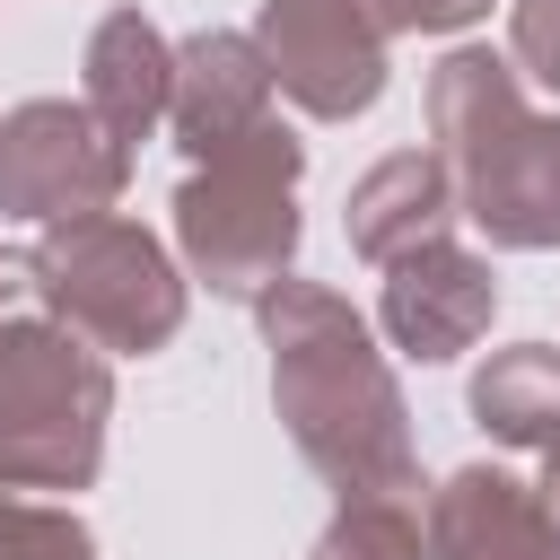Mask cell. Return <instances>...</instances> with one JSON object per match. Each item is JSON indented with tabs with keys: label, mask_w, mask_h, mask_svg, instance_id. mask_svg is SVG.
<instances>
[{
	"label": "cell",
	"mask_w": 560,
	"mask_h": 560,
	"mask_svg": "<svg viewBox=\"0 0 560 560\" xmlns=\"http://www.w3.org/2000/svg\"><path fill=\"white\" fill-rule=\"evenodd\" d=\"M105 368L61 324H0V481L9 490H79L105 446Z\"/></svg>",
	"instance_id": "cell-3"
},
{
	"label": "cell",
	"mask_w": 560,
	"mask_h": 560,
	"mask_svg": "<svg viewBox=\"0 0 560 560\" xmlns=\"http://www.w3.org/2000/svg\"><path fill=\"white\" fill-rule=\"evenodd\" d=\"M35 280H44L52 315L96 332L105 350H158L184 315V289H175L166 254L131 219H61L35 254Z\"/></svg>",
	"instance_id": "cell-5"
},
{
	"label": "cell",
	"mask_w": 560,
	"mask_h": 560,
	"mask_svg": "<svg viewBox=\"0 0 560 560\" xmlns=\"http://www.w3.org/2000/svg\"><path fill=\"white\" fill-rule=\"evenodd\" d=\"M175 131L192 158H219L236 140H254L271 122V70L245 35H192L175 52Z\"/></svg>",
	"instance_id": "cell-9"
},
{
	"label": "cell",
	"mask_w": 560,
	"mask_h": 560,
	"mask_svg": "<svg viewBox=\"0 0 560 560\" xmlns=\"http://www.w3.org/2000/svg\"><path fill=\"white\" fill-rule=\"evenodd\" d=\"M394 26H402V0H271L262 9V70L306 114L341 122V114L376 105Z\"/></svg>",
	"instance_id": "cell-6"
},
{
	"label": "cell",
	"mask_w": 560,
	"mask_h": 560,
	"mask_svg": "<svg viewBox=\"0 0 560 560\" xmlns=\"http://www.w3.org/2000/svg\"><path fill=\"white\" fill-rule=\"evenodd\" d=\"M429 114L446 166L464 175V210L499 245H560V122L516 105L508 61L455 52L429 79Z\"/></svg>",
	"instance_id": "cell-2"
},
{
	"label": "cell",
	"mask_w": 560,
	"mask_h": 560,
	"mask_svg": "<svg viewBox=\"0 0 560 560\" xmlns=\"http://www.w3.org/2000/svg\"><path fill=\"white\" fill-rule=\"evenodd\" d=\"M131 149L88 105H18L0 131V210L18 219H96L122 192Z\"/></svg>",
	"instance_id": "cell-7"
},
{
	"label": "cell",
	"mask_w": 560,
	"mask_h": 560,
	"mask_svg": "<svg viewBox=\"0 0 560 560\" xmlns=\"http://www.w3.org/2000/svg\"><path fill=\"white\" fill-rule=\"evenodd\" d=\"M262 324H271V394H280L298 455L324 481H341V499L411 490L402 394H394L368 324L332 289H298V280H280L262 298Z\"/></svg>",
	"instance_id": "cell-1"
},
{
	"label": "cell",
	"mask_w": 560,
	"mask_h": 560,
	"mask_svg": "<svg viewBox=\"0 0 560 560\" xmlns=\"http://www.w3.org/2000/svg\"><path fill=\"white\" fill-rule=\"evenodd\" d=\"M508 44H516V61H525L542 88H560V0H525Z\"/></svg>",
	"instance_id": "cell-16"
},
{
	"label": "cell",
	"mask_w": 560,
	"mask_h": 560,
	"mask_svg": "<svg viewBox=\"0 0 560 560\" xmlns=\"http://www.w3.org/2000/svg\"><path fill=\"white\" fill-rule=\"evenodd\" d=\"M315 560H429V534H420V508L411 490H368L332 516V534L315 542Z\"/></svg>",
	"instance_id": "cell-14"
},
{
	"label": "cell",
	"mask_w": 560,
	"mask_h": 560,
	"mask_svg": "<svg viewBox=\"0 0 560 560\" xmlns=\"http://www.w3.org/2000/svg\"><path fill=\"white\" fill-rule=\"evenodd\" d=\"M175 96V52L158 44V26L140 9H114L88 44V114L114 131V140H140Z\"/></svg>",
	"instance_id": "cell-11"
},
{
	"label": "cell",
	"mask_w": 560,
	"mask_h": 560,
	"mask_svg": "<svg viewBox=\"0 0 560 560\" xmlns=\"http://www.w3.org/2000/svg\"><path fill=\"white\" fill-rule=\"evenodd\" d=\"M438 219H446V158H420V149L385 158V166L350 192V245H359L368 262H394V254L429 245Z\"/></svg>",
	"instance_id": "cell-12"
},
{
	"label": "cell",
	"mask_w": 560,
	"mask_h": 560,
	"mask_svg": "<svg viewBox=\"0 0 560 560\" xmlns=\"http://www.w3.org/2000/svg\"><path fill=\"white\" fill-rule=\"evenodd\" d=\"M429 542L438 560H560V525L542 490L508 472H455L429 508Z\"/></svg>",
	"instance_id": "cell-10"
},
{
	"label": "cell",
	"mask_w": 560,
	"mask_h": 560,
	"mask_svg": "<svg viewBox=\"0 0 560 560\" xmlns=\"http://www.w3.org/2000/svg\"><path fill=\"white\" fill-rule=\"evenodd\" d=\"M0 560H96V551H88L79 516H61V508H9Z\"/></svg>",
	"instance_id": "cell-15"
},
{
	"label": "cell",
	"mask_w": 560,
	"mask_h": 560,
	"mask_svg": "<svg viewBox=\"0 0 560 560\" xmlns=\"http://www.w3.org/2000/svg\"><path fill=\"white\" fill-rule=\"evenodd\" d=\"M542 508H551V525H560V446H551V472H542Z\"/></svg>",
	"instance_id": "cell-18"
},
{
	"label": "cell",
	"mask_w": 560,
	"mask_h": 560,
	"mask_svg": "<svg viewBox=\"0 0 560 560\" xmlns=\"http://www.w3.org/2000/svg\"><path fill=\"white\" fill-rule=\"evenodd\" d=\"M44 298V280H35V254H0V324L9 315H26Z\"/></svg>",
	"instance_id": "cell-17"
},
{
	"label": "cell",
	"mask_w": 560,
	"mask_h": 560,
	"mask_svg": "<svg viewBox=\"0 0 560 560\" xmlns=\"http://www.w3.org/2000/svg\"><path fill=\"white\" fill-rule=\"evenodd\" d=\"M385 271H394V280H385V332H394L411 359H455V350L490 324V298H499V289H490V262H481V254L429 236V245L394 254Z\"/></svg>",
	"instance_id": "cell-8"
},
{
	"label": "cell",
	"mask_w": 560,
	"mask_h": 560,
	"mask_svg": "<svg viewBox=\"0 0 560 560\" xmlns=\"http://www.w3.org/2000/svg\"><path fill=\"white\" fill-rule=\"evenodd\" d=\"M472 420L508 446H560V350L525 341L472 376Z\"/></svg>",
	"instance_id": "cell-13"
},
{
	"label": "cell",
	"mask_w": 560,
	"mask_h": 560,
	"mask_svg": "<svg viewBox=\"0 0 560 560\" xmlns=\"http://www.w3.org/2000/svg\"><path fill=\"white\" fill-rule=\"evenodd\" d=\"M289 184H298V140L280 122H262L254 140L219 149L210 175L184 184L175 201V228H184V254L210 289L228 298H254L280 280L289 245H298V210H289Z\"/></svg>",
	"instance_id": "cell-4"
},
{
	"label": "cell",
	"mask_w": 560,
	"mask_h": 560,
	"mask_svg": "<svg viewBox=\"0 0 560 560\" xmlns=\"http://www.w3.org/2000/svg\"><path fill=\"white\" fill-rule=\"evenodd\" d=\"M0 525H9V499H0Z\"/></svg>",
	"instance_id": "cell-19"
}]
</instances>
